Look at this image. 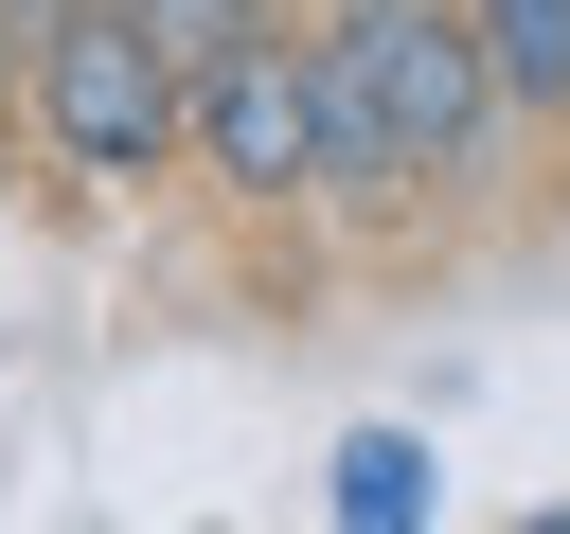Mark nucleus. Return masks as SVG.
Listing matches in <instances>:
<instances>
[{
	"mask_svg": "<svg viewBox=\"0 0 570 534\" xmlns=\"http://www.w3.org/2000/svg\"><path fill=\"white\" fill-rule=\"evenodd\" d=\"M249 18H285V0H142V36H160V53H178V71H196V53H232V36H249Z\"/></svg>",
	"mask_w": 570,
	"mask_h": 534,
	"instance_id": "6",
	"label": "nucleus"
},
{
	"mask_svg": "<svg viewBox=\"0 0 570 534\" xmlns=\"http://www.w3.org/2000/svg\"><path fill=\"white\" fill-rule=\"evenodd\" d=\"M178 160H196L232 214H321V53H303L285 18H249L232 53H196Z\"/></svg>",
	"mask_w": 570,
	"mask_h": 534,
	"instance_id": "3",
	"label": "nucleus"
},
{
	"mask_svg": "<svg viewBox=\"0 0 570 534\" xmlns=\"http://www.w3.org/2000/svg\"><path fill=\"white\" fill-rule=\"evenodd\" d=\"M338 516H356V534L428 516V445H410V427H356V445H338Z\"/></svg>",
	"mask_w": 570,
	"mask_h": 534,
	"instance_id": "5",
	"label": "nucleus"
},
{
	"mask_svg": "<svg viewBox=\"0 0 570 534\" xmlns=\"http://www.w3.org/2000/svg\"><path fill=\"white\" fill-rule=\"evenodd\" d=\"M481 18V71L517 125H570V0H463Z\"/></svg>",
	"mask_w": 570,
	"mask_h": 534,
	"instance_id": "4",
	"label": "nucleus"
},
{
	"mask_svg": "<svg viewBox=\"0 0 570 534\" xmlns=\"http://www.w3.org/2000/svg\"><path fill=\"white\" fill-rule=\"evenodd\" d=\"M18 107H36V142H53L89 196H142V178H178V107H196V71L142 36V0H71V18L18 53Z\"/></svg>",
	"mask_w": 570,
	"mask_h": 534,
	"instance_id": "2",
	"label": "nucleus"
},
{
	"mask_svg": "<svg viewBox=\"0 0 570 534\" xmlns=\"http://www.w3.org/2000/svg\"><path fill=\"white\" fill-rule=\"evenodd\" d=\"M303 53H321V214H410L481 178L517 125L463 0H303Z\"/></svg>",
	"mask_w": 570,
	"mask_h": 534,
	"instance_id": "1",
	"label": "nucleus"
}]
</instances>
